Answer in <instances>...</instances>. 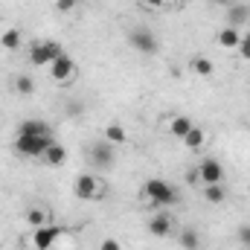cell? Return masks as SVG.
<instances>
[{
	"mask_svg": "<svg viewBox=\"0 0 250 250\" xmlns=\"http://www.w3.org/2000/svg\"><path fill=\"white\" fill-rule=\"evenodd\" d=\"M146 3H148L151 9H160V6H163V0H146Z\"/></svg>",
	"mask_w": 250,
	"mask_h": 250,
	"instance_id": "cell-28",
	"label": "cell"
},
{
	"mask_svg": "<svg viewBox=\"0 0 250 250\" xmlns=\"http://www.w3.org/2000/svg\"><path fill=\"white\" fill-rule=\"evenodd\" d=\"M192 120L184 117V114H178V117H172V123H169V131H172V137H178V140H184L189 131H192Z\"/></svg>",
	"mask_w": 250,
	"mask_h": 250,
	"instance_id": "cell-13",
	"label": "cell"
},
{
	"mask_svg": "<svg viewBox=\"0 0 250 250\" xmlns=\"http://www.w3.org/2000/svg\"><path fill=\"white\" fill-rule=\"evenodd\" d=\"M215 3H218V6H230L233 0H215Z\"/></svg>",
	"mask_w": 250,
	"mask_h": 250,
	"instance_id": "cell-29",
	"label": "cell"
},
{
	"mask_svg": "<svg viewBox=\"0 0 250 250\" xmlns=\"http://www.w3.org/2000/svg\"><path fill=\"white\" fill-rule=\"evenodd\" d=\"M248 21V12H245V6H230V26H242Z\"/></svg>",
	"mask_w": 250,
	"mask_h": 250,
	"instance_id": "cell-23",
	"label": "cell"
},
{
	"mask_svg": "<svg viewBox=\"0 0 250 250\" xmlns=\"http://www.w3.org/2000/svg\"><path fill=\"white\" fill-rule=\"evenodd\" d=\"M0 44H3L6 50H18V47H21V32H18V29H6V32L0 35Z\"/></svg>",
	"mask_w": 250,
	"mask_h": 250,
	"instance_id": "cell-18",
	"label": "cell"
},
{
	"mask_svg": "<svg viewBox=\"0 0 250 250\" xmlns=\"http://www.w3.org/2000/svg\"><path fill=\"white\" fill-rule=\"evenodd\" d=\"M218 44H221L224 50H239V44H242V29H236V26L221 29V32H218Z\"/></svg>",
	"mask_w": 250,
	"mask_h": 250,
	"instance_id": "cell-11",
	"label": "cell"
},
{
	"mask_svg": "<svg viewBox=\"0 0 250 250\" xmlns=\"http://www.w3.org/2000/svg\"><path fill=\"white\" fill-rule=\"evenodd\" d=\"M41 160H44V163H50V166H64V160H67V148H64L62 143H53Z\"/></svg>",
	"mask_w": 250,
	"mask_h": 250,
	"instance_id": "cell-15",
	"label": "cell"
},
{
	"mask_svg": "<svg viewBox=\"0 0 250 250\" xmlns=\"http://www.w3.org/2000/svg\"><path fill=\"white\" fill-rule=\"evenodd\" d=\"M198 245H201V239H198L195 230H184L181 233V248L184 250H198Z\"/></svg>",
	"mask_w": 250,
	"mask_h": 250,
	"instance_id": "cell-21",
	"label": "cell"
},
{
	"mask_svg": "<svg viewBox=\"0 0 250 250\" xmlns=\"http://www.w3.org/2000/svg\"><path fill=\"white\" fill-rule=\"evenodd\" d=\"M239 242H242L245 248H250V224H242V227H239Z\"/></svg>",
	"mask_w": 250,
	"mask_h": 250,
	"instance_id": "cell-26",
	"label": "cell"
},
{
	"mask_svg": "<svg viewBox=\"0 0 250 250\" xmlns=\"http://www.w3.org/2000/svg\"><path fill=\"white\" fill-rule=\"evenodd\" d=\"M53 143H56L53 134H18L15 137V151L21 157H44Z\"/></svg>",
	"mask_w": 250,
	"mask_h": 250,
	"instance_id": "cell-1",
	"label": "cell"
},
{
	"mask_svg": "<svg viewBox=\"0 0 250 250\" xmlns=\"http://www.w3.org/2000/svg\"><path fill=\"white\" fill-rule=\"evenodd\" d=\"M128 44L140 56H157V50H160V41L154 38V32L151 29H143V26H137V29L128 32Z\"/></svg>",
	"mask_w": 250,
	"mask_h": 250,
	"instance_id": "cell-4",
	"label": "cell"
},
{
	"mask_svg": "<svg viewBox=\"0 0 250 250\" xmlns=\"http://www.w3.org/2000/svg\"><path fill=\"white\" fill-rule=\"evenodd\" d=\"M90 157H93V166H99V169L105 172V169L114 166V146H111V143H99V146H93Z\"/></svg>",
	"mask_w": 250,
	"mask_h": 250,
	"instance_id": "cell-9",
	"label": "cell"
},
{
	"mask_svg": "<svg viewBox=\"0 0 250 250\" xmlns=\"http://www.w3.org/2000/svg\"><path fill=\"white\" fill-rule=\"evenodd\" d=\"M204 198H207L209 204H221V201H224V187H221V184H207Z\"/></svg>",
	"mask_w": 250,
	"mask_h": 250,
	"instance_id": "cell-20",
	"label": "cell"
},
{
	"mask_svg": "<svg viewBox=\"0 0 250 250\" xmlns=\"http://www.w3.org/2000/svg\"><path fill=\"white\" fill-rule=\"evenodd\" d=\"M26 221H29L32 230H35V227H44V224H47V212H44L41 207H32V209L26 212Z\"/></svg>",
	"mask_w": 250,
	"mask_h": 250,
	"instance_id": "cell-19",
	"label": "cell"
},
{
	"mask_svg": "<svg viewBox=\"0 0 250 250\" xmlns=\"http://www.w3.org/2000/svg\"><path fill=\"white\" fill-rule=\"evenodd\" d=\"M212 70H215V67H212V62H209L207 56H195V59H192V73H195V76L209 79V76H212Z\"/></svg>",
	"mask_w": 250,
	"mask_h": 250,
	"instance_id": "cell-17",
	"label": "cell"
},
{
	"mask_svg": "<svg viewBox=\"0 0 250 250\" xmlns=\"http://www.w3.org/2000/svg\"><path fill=\"white\" fill-rule=\"evenodd\" d=\"M76 3H79V0H56V9L67 15V12H73V9H76Z\"/></svg>",
	"mask_w": 250,
	"mask_h": 250,
	"instance_id": "cell-24",
	"label": "cell"
},
{
	"mask_svg": "<svg viewBox=\"0 0 250 250\" xmlns=\"http://www.w3.org/2000/svg\"><path fill=\"white\" fill-rule=\"evenodd\" d=\"M143 198L151 201V204H157V207H175V204H178L175 187H172L169 181H163V178H148V181L143 184Z\"/></svg>",
	"mask_w": 250,
	"mask_h": 250,
	"instance_id": "cell-2",
	"label": "cell"
},
{
	"mask_svg": "<svg viewBox=\"0 0 250 250\" xmlns=\"http://www.w3.org/2000/svg\"><path fill=\"white\" fill-rule=\"evenodd\" d=\"M59 56H64V50H62L59 41H35V44L29 47V59H32L35 67H50Z\"/></svg>",
	"mask_w": 250,
	"mask_h": 250,
	"instance_id": "cell-3",
	"label": "cell"
},
{
	"mask_svg": "<svg viewBox=\"0 0 250 250\" xmlns=\"http://www.w3.org/2000/svg\"><path fill=\"white\" fill-rule=\"evenodd\" d=\"M15 90L23 93V96H29V93H35V82H32L29 76H18V79H15Z\"/></svg>",
	"mask_w": 250,
	"mask_h": 250,
	"instance_id": "cell-22",
	"label": "cell"
},
{
	"mask_svg": "<svg viewBox=\"0 0 250 250\" xmlns=\"http://www.w3.org/2000/svg\"><path fill=\"white\" fill-rule=\"evenodd\" d=\"M18 134H53V128L41 120H23L18 125Z\"/></svg>",
	"mask_w": 250,
	"mask_h": 250,
	"instance_id": "cell-16",
	"label": "cell"
},
{
	"mask_svg": "<svg viewBox=\"0 0 250 250\" xmlns=\"http://www.w3.org/2000/svg\"><path fill=\"white\" fill-rule=\"evenodd\" d=\"M239 53H242V59H248V62H250V32H248V35H242V44H239Z\"/></svg>",
	"mask_w": 250,
	"mask_h": 250,
	"instance_id": "cell-25",
	"label": "cell"
},
{
	"mask_svg": "<svg viewBox=\"0 0 250 250\" xmlns=\"http://www.w3.org/2000/svg\"><path fill=\"white\" fill-rule=\"evenodd\" d=\"M99 250H125L123 245H120V242H117V239H105V242H102V248Z\"/></svg>",
	"mask_w": 250,
	"mask_h": 250,
	"instance_id": "cell-27",
	"label": "cell"
},
{
	"mask_svg": "<svg viewBox=\"0 0 250 250\" xmlns=\"http://www.w3.org/2000/svg\"><path fill=\"white\" fill-rule=\"evenodd\" d=\"M172 230H175V221H172V215L160 212V215L148 218V233H151V236H157V239H166V236H172Z\"/></svg>",
	"mask_w": 250,
	"mask_h": 250,
	"instance_id": "cell-8",
	"label": "cell"
},
{
	"mask_svg": "<svg viewBox=\"0 0 250 250\" xmlns=\"http://www.w3.org/2000/svg\"><path fill=\"white\" fill-rule=\"evenodd\" d=\"M198 178H201L204 184H221V181H224V166H221L215 157H207V160H201V166H198Z\"/></svg>",
	"mask_w": 250,
	"mask_h": 250,
	"instance_id": "cell-7",
	"label": "cell"
},
{
	"mask_svg": "<svg viewBox=\"0 0 250 250\" xmlns=\"http://www.w3.org/2000/svg\"><path fill=\"white\" fill-rule=\"evenodd\" d=\"M181 143H184L187 148H192V151H198V148H204V143H207V134H204V128H201V125H192V131H189Z\"/></svg>",
	"mask_w": 250,
	"mask_h": 250,
	"instance_id": "cell-14",
	"label": "cell"
},
{
	"mask_svg": "<svg viewBox=\"0 0 250 250\" xmlns=\"http://www.w3.org/2000/svg\"><path fill=\"white\" fill-rule=\"evenodd\" d=\"M105 143H111L114 148H117V146H125V143H128V134H125L123 125H120V123L105 125Z\"/></svg>",
	"mask_w": 250,
	"mask_h": 250,
	"instance_id": "cell-12",
	"label": "cell"
},
{
	"mask_svg": "<svg viewBox=\"0 0 250 250\" xmlns=\"http://www.w3.org/2000/svg\"><path fill=\"white\" fill-rule=\"evenodd\" d=\"M50 73H53V79H56V82H67V79L76 73V64H73L70 56H59L56 62L50 64Z\"/></svg>",
	"mask_w": 250,
	"mask_h": 250,
	"instance_id": "cell-10",
	"label": "cell"
},
{
	"mask_svg": "<svg viewBox=\"0 0 250 250\" xmlns=\"http://www.w3.org/2000/svg\"><path fill=\"white\" fill-rule=\"evenodd\" d=\"M73 192L82 201H96V198H102V184L96 181V175H79L73 184Z\"/></svg>",
	"mask_w": 250,
	"mask_h": 250,
	"instance_id": "cell-5",
	"label": "cell"
},
{
	"mask_svg": "<svg viewBox=\"0 0 250 250\" xmlns=\"http://www.w3.org/2000/svg\"><path fill=\"white\" fill-rule=\"evenodd\" d=\"M59 236H62L59 227L44 224V227H35V230H32V245H35V250H50L59 242Z\"/></svg>",
	"mask_w": 250,
	"mask_h": 250,
	"instance_id": "cell-6",
	"label": "cell"
}]
</instances>
